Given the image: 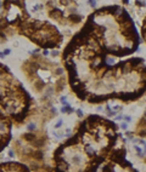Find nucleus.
Returning <instances> with one entry per match:
<instances>
[{"label":"nucleus","mask_w":146,"mask_h":172,"mask_svg":"<svg viewBox=\"0 0 146 172\" xmlns=\"http://www.w3.org/2000/svg\"><path fill=\"white\" fill-rule=\"evenodd\" d=\"M10 127H11V124L9 121V119L0 111V150L7 144L10 139Z\"/></svg>","instance_id":"obj_1"},{"label":"nucleus","mask_w":146,"mask_h":172,"mask_svg":"<svg viewBox=\"0 0 146 172\" xmlns=\"http://www.w3.org/2000/svg\"><path fill=\"white\" fill-rule=\"evenodd\" d=\"M141 36H142L144 41L146 43V17L144 20V22H142V26H141Z\"/></svg>","instance_id":"obj_2"},{"label":"nucleus","mask_w":146,"mask_h":172,"mask_svg":"<svg viewBox=\"0 0 146 172\" xmlns=\"http://www.w3.org/2000/svg\"><path fill=\"white\" fill-rule=\"evenodd\" d=\"M61 125H62V120H59V121H57V124L55 125V128H59Z\"/></svg>","instance_id":"obj_3"}]
</instances>
